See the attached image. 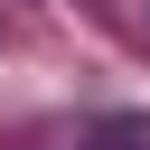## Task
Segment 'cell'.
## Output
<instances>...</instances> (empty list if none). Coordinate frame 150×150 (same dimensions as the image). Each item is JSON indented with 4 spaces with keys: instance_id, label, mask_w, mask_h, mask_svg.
Returning a JSON list of instances; mask_svg holds the SVG:
<instances>
[{
    "instance_id": "6da1fadb",
    "label": "cell",
    "mask_w": 150,
    "mask_h": 150,
    "mask_svg": "<svg viewBox=\"0 0 150 150\" xmlns=\"http://www.w3.org/2000/svg\"><path fill=\"white\" fill-rule=\"evenodd\" d=\"M75 150H150V122H131V112H122V122H94Z\"/></svg>"
}]
</instances>
